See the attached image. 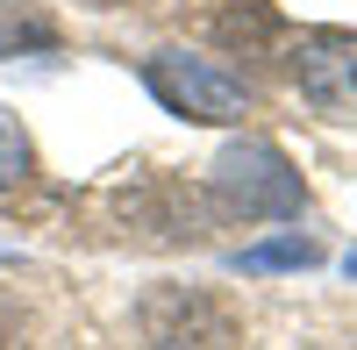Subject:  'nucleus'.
<instances>
[{
  "mask_svg": "<svg viewBox=\"0 0 357 350\" xmlns=\"http://www.w3.org/2000/svg\"><path fill=\"white\" fill-rule=\"evenodd\" d=\"M215 200L243 222H286L301 215V172L279 143H229L215 158Z\"/></svg>",
  "mask_w": 357,
  "mask_h": 350,
  "instance_id": "f257e3e1",
  "label": "nucleus"
},
{
  "mask_svg": "<svg viewBox=\"0 0 357 350\" xmlns=\"http://www.w3.org/2000/svg\"><path fill=\"white\" fill-rule=\"evenodd\" d=\"M136 329L151 350H236V314L200 286H151Z\"/></svg>",
  "mask_w": 357,
  "mask_h": 350,
  "instance_id": "f03ea898",
  "label": "nucleus"
},
{
  "mask_svg": "<svg viewBox=\"0 0 357 350\" xmlns=\"http://www.w3.org/2000/svg\"><path fill=\"white\" fill-rule=\"evenodd\" d=\"M151 93L172 107V114H186V122H243L250 114V93H243V79H229L222 65H207V57H186V50H165L151 57Z\"/></svg>",
  "mask_w": 357,
  "mask_h": 350,
  "instance_id": "7ed1b4c3",
  "label": "nucleus"
},
{
  "mask_svg": "<svg viewBox=\"0 0 357 350\" xmlns=\"http://www.w3.org/2000/svg\"><path fill=\"white\" fill-rule=\"evenodd\" d=\"M293 79H301V93L321 114L357 122V36H350V29H314V36H301Z\"/></svg>",
  "mask_w": 357,
  "mask_h": 350,
  "instance_id": "20e7f679",
  "label": "nucleus"
},
{
  "mask_svg": "<svg viewBox=\"0 0 357 350\" xmlns=\"http://www.w3.org/2000/svg\"><path fill=\"white\" fill-rule=\"evenodd\" d=\"M29 172H36V151H29V129L15 122L8 107H0V193H8V186H22Z\"/></svg>",
  "mask_w": 357,
  "mask_h": 350,
  "instance_id": "39448f33",
  "label": "nucleus"
},
{
  "mask_svg": "<svg viewBox=\"0 0 357 350\" xmlns=\"http://www.w3.org/2000/svg\"><path fill=\"white\" fill-rule=\"evenodd\" d=\"M301 265H314V243L307 236H279V243L243 250V272H301Z\"/></svg>",
  "mask_w": 357,
  "mask_h": 350,
  "instance_id": "423d86ee",
  "label": "nucleus"
}]
</instances>
